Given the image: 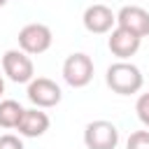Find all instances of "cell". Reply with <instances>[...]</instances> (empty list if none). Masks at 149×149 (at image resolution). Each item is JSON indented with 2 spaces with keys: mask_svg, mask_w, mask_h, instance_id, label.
Listing matches in <instances>:
<instances>
[{
  "mask_svg": "<svg viewBox=\"0 0 149 149\" xmlns=\"http://www.w3.org/2000/svg\"><path fill=\"white\" fill-rule=\"evenodd\" d=\"M105 81H107V86L114 93H119V95H133V93H137L142 88L144 77H142V72H140L137 65H133L128 61H116V63H112L107 68Z\"/></svg>",
  "mask_w": 149,
  "mask_h": 149,
  "instance_id": "cell-1",
  "label": "cell"
},
{
  "mask_svg": "<svg viewBox=\"0 0 149 149\" xmlns=\"http://www.w3.org/2000/svg\"><path fill=\"white\" fill-rule=\"evenodd\" d=\"M2 72L14 81V84H28L35 77V65L30 61V54L21 51V49H9L2 54L0 58Z\"/></svg>",
  "mask_w": 149,
  "mask_h": 149,
  "instance_id": "cell-2",
  "label": "cell"
},
{
  "mask_svg": "<svg viewBox=\"0 0 149 149\" xmlns=\"http://www.w3.org/2000/svg\"><path fill=\"white\" fill-rule=\"evenodd\" d=\"M63 79L72 88L88 86L91 79H93V61H91V56L84 54V51L70 54L65 58V63H63Z\"/></svg>",
  "mask_w": 149,
  "mask_h": 149,
  "instance_id": "cell-3",
  "label": "cell"
},
{
  "mask_svg": "<svg viewBox=\"0 0 149 149\" xmlns=\"http://www.w3.org/2000/svg\"><path fill=\"white\" fill-rule=\"evenodd\" d=\"M84 144H86V149H116L119 128L105 119L91 121L84 128Z\"/></svg>",
  "mask_w": 149,
  "mask_h": 149,
  "instance_id": "cell-4",
  "label": "cell"
},
{
  "mask_svg": "<svg viewBox=\"0 0 149 149\" xmlns=\"http://www.w3.org/2000/svg\"><path fill=\"white\" fill-rule=\"evenodd\" d=\"M51 42H54L51 28L44 23H28L19 30V49L30 54V56L44 54L51 47Z\"/></svg>",
  "mask_w": 149,
  "mask_h": 149,
  "instance_id": "cell-5",
  "label": "cell"
},
{
  "mask_svg": "<svg viewBox=\"0 0 149 149\" xmlns=\"http://www.w3.org/2000/svg\"><path fill=\"white\" fill-rule=\"evenodd\" d=\"M28 100L35 105V107H42V109H49V107H56L63 98V91L61 86L49 79V77H33L28 81Z\"/></svg>",
  "mask_w": 149,
  "mask_h": 149,
  "instance_id": "cell-6",
  "label": "cell"
},
{
  "mask_svg": "<svg viewBox=\"0 0 149 149\" xmlns=\"http://www.w3.org/2000/svg\"><path fill=\"white\" fill-rule=\"evenodd\" d=\"M81 21H84V28H86L88 33H93V35H105V33H112V30H114L116 14H114L107 5L95 2V5H88V7L84 9Z\"/></svg>",
  "mask_w": 149,
  "mask_h": 149,
  "instance_id": "cell-7",
  "label": "cell"
},
{
  "mask_svg": "<svg viewBox=\"0 0 149 149\" xmlns=\"http://www.w3.org/2000/svg\"><path fill=\"white\" fill-rule=\"evenodd\" d=\"M140 44H142V37L135 35V33H130V30H126V28H121V26H116L109 33V40H107L109 51L119 61H128L130 56H135L137 49H140Z\"/></svg>",
  "mask_w": 149,
  "mask_h": 149,
  "instance_id": "cell-8",
  "label": "cell"
},
{
  "mask_svg": "<svg viewBox=\"0 0 149 149\" xmlns=\"http://www.w3.org/2000/svg\"><path fill=\"white\" fill-rule=\"evenodd\" d=\"M116 26H121L140 37H147L149 35V12L140 5H126L116 12Z\"/></svg>",
  "mask_w": 149,
  "mask_h": 149,
  "instance_id": "cell-9",
  "label": "cell"
},
{
  "mask_svg": "<svg viewBox=\"0 0 149 149\" xmlns=\"http://www.w3.org/2000/svg\"><path fill=\"white\" fill-rule=\"evenodd\" d=\"M49 123H51L49 114L42 112V107H30L23 112L16 128H19V135H23V137H40L49 130Z\"/></svg>",
  "mask_w": 149,
  "mask_h": 149,
  "instance_id": "cell-10",
  "label": "cell"
},
{
  "mask_svg": "<svg viewBox=\"0 0 149 149\" xmlns=\"http://www.w3.org/2000/svg\"><path fill=\"white\" fill-rule=\"evenodd\" d=\"M23 112L26 109L21 107V102H16L12 98L0 100V126L2 128H16L21 116H23Z\"/></svg>",
  "mask_w": 149,
  "mask_h": 149,
  "instance_id": "cell-11",
  "label": "cell"
},
{
  "mask_svg": "<svg viewBox=\"0 0 149 149\" xmlns=\"http://www.w3.org/2000/svg\"><path fill=\"white\" fill-rule=\"evenodd\" d=\"M126 149H149V130H135L128 135Z\"/></svg>",
  "mask_w": 149,
  "mask_h": 149,
  "instance_id": "cell-12",
  "label": "cell"
},
{
  "mask_svg": "<svg viewBox=\"0 0 149 149\" xmlns=\"http://www.w3.org/2000/svg\"><path fill=\"white\" fill-rule=\"evenodd\" d=\"M135 112H137V119L149 128V93H142L135 102Z\"/></svg>",
  "mask_w": 149,
  "mask_h": 149,
  "instance_id": "cell-13",
  "label": "cell"
},
{
  "mask_svg": "<svg viewBox=\"0 0 149 149\" xmlns=\"http://www.w3.org/2000/svg\"><path fill=\"white\" fill-rule=\"evenodd\" d=\"M0 149H23V142L16 135L5 133V135H0Z\"/></svg>",
  "mask_w": 149,
  "mask_h": 149,
  "instance_id": "cell-14",
  "label": "cell"
},
{
  "mask_svg": "<svg viewBox=\"0 0 149 149\" xmlns=\"http://www.w3.org/2000/svg\"><path fill=\"white\" fill-rule=\"evenodd\" d=\"M5 93V79H2V74H0V95Z\"/></svg>",
  "mask_w": 149,
  "mask_h": 149,
  "instance_id": "cell-15",
  "label": "cell"
},
{
  "mask_svg": "<svg viewBox=\"0 0 149 149\" xmlns=\"http://www.w3.org/2000/svg\"><path fill=\"white\" fill-rule=\"evenodd\" d=\"M5 5H7V0H0V7H5Z\"/></svg>",
  "mask_w": 149,
  "mask_h": 149,
  "instance_id": "cell-16",
  "label": "cell"
}]
</instances>
